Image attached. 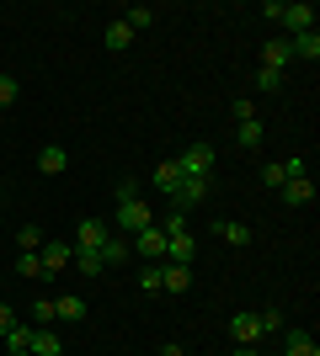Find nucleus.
<instances>
[{"label":"nucleus","mask_w":320,"mask_h":356,"mask_svg":"<svg viewBox=\"0 0 320 356\" xmlns=\"http://www.w3.org/2000/svg\"><path fill=\"white\" fill-rule=\"evenodd\" d=\"M70 261H75V245H70V239H43V250H38V266H43V277H54V271H70Z\"/></svg>","instance_id":"nucleus-1"},{"label":"nucleus","mask_w":320,"mask_h":356,"mask_svg":"<svg viewBox=\"0 0 320 356\" xmlns=\"http://www.w3.org/2000/svg\"><path fill=\"white\" fill-rule=\"evenodd\" d=\"M176 170H182V176H203V181H208L213 176V144H187L182 160H176Z\"/></svg>","instance_id":"nucleus-2"},{"label":"nucleus","mask_w":320,"mask_h":356,"mask_svg":"<svg viewBox=\"0 0 320 356\" xmlns=\"http://www.w3.org/2000/svg\"><path fill=\"white\" fill-rule=\"evenodd\" d=\"M150 223H155V213H150V202H144V197L118 202V229H123V234H139V229H150Z\"/></svg>","instance_id":"nucleus-3"},{"label":"nucleus","mask_w":320,"mask_h":356,"mask_svg":"<svg viewBox=\"0 0 320 356\" xmlns=\"http://www.w3.org/2000/svg\"><path fill=\"white\" fill-rule=\"evenodd\" d=\"M134 245H139V255H144L150 266H160V261H166V229H160V223L139 229V234H134Z\"/></svg>","instance_id":"nucleus-4"},{"label":"nucleus","mask_w":320,"mask_h":356,"mask_svg":"<svg viewBox=\"0 0 320 356\" xmlns=\"http://www.w3.org/2000/svg\"><path fill=\"white\" fill-rule=\"evenodd\" d=\"M283 356H320V346L305 325H283Z\"/></svg>","instance_id":"nucleus-5"},{"label":"nucleus","mask_w":320,"mask_h":356,"mask_svg":"<svg viewBox=\"0 0 320 356\" xmlns=\"http://www.w3.org/2000/svg\"><path fill=\"white\" fill-rule=\"evenodd\" d=\"M277 22H283L294 38H299V32H315V6H310V0H294V6H283Z\"/></svg>","instance_id":"nucleus-6"},{"label":"nucleus","mask_w":320,"mask_h":356,"mask_svg":"<svg viewBox=\"0 0 320 356\" xmlns=\"http://www.w3.org/2000/svg\"><path fill=\"white\" fill-rule=\"evenodd\" d=\"M208 186H213V181H203V176H182V186L171 192V202H176V213H187V208H192V202H203V197H208Z\"/></svg>","instance_id":"nucleus-7"},{"label":"nucleus","mask_w":320,"mask_h":356,"mask_svg":"<svg viewBox=\"0 0 320 356\" xmlns=\"http://www.w3.org/2000/svg\"><path fill=\"white\" fill-rule=\"evenodd\" d=\"M229 341L235 346H257L261 341V319L257 314H229Z\"/></svg>","instance_id":"nucleus-8"},{"label":"nucleus","mask_w":320,"mask_h":356,"mask_svg":"<svg viewBox=\"0 0 320 356\" xmlns=\"http://www.w3.org/2000/svg\"><path fill=\"white\" fill-rule=\"evenodd\" d=\"M294 176H310V165L294 154V160H277V165H261V181L267 186H283V181H294Z\"/></svg>","instance_id":"nucleus-9"},{"label":"nucleus","mask_w":320,"mask_h":356,"mask_svg":"<svg viewBox=\"0 0 320 356\" xmlns=\"http://www.w3.org/2000/svg\"><path fill=\"white\" fill-rule=\"evenodd\" d=\"M107 234H112L107 223L86 218V223H75V239H70V245H75V250H102V239H107Z\"/></svg>","instance_id":"nucleus-10"},{"label":"nucleus","mask_w":320,"mask_h":356,"mask_svg":"<svg viewBox=\"0 0 320 356\" xmlns=\"http://www.w3.org/2000/svg\"><path fill=\"white\" fill-rule=\"evenodd\" d=\"M277 192H283V202H289V208H305V202H315V186H310V176H294V181H283Z\"/></svg>","instance_id":"nucleus-11"},{"label":"nucleus","mask_w":320,"mask_h":356,"mask_svg":"<svg viewBox=\"0 0 320 356\" xmlns=\"http://www.w3.org/2000/svg\"><path fill=\"white\" fill-rule=\"evenodd\" d=\"M192 287V271L187 266H171V261H160V293H187Z\"/></svg>","instance_id":"nucleus-12"},{"label":"nucleus","mask_w":320,"mask_h":356,"mask_svg":"<svg viewBox=\"0 0 320 356\" xmlns=\"http://www.w3.org/2000/svg\"><path fill=\"white\" fill-rule=\"evenodd\" d=\"M54 319H64V325H80V319H86V298H75V293L54 298Z\"/></svg>","instance_id":"nucleus-13"},{"label":"nucleus","mask_w":320,"mask_h":356,"mask_svg":"<svg viewBox=\"0 0 320 356\" xmlns=\"http://www.w3.org/2000/svg\"><path fill=\"white\" fill-rule=\"evenodd\" d=\"M294 59V48H289V38H273V43L261 48V70H277L283 74V64Z\"/></svg>","instance_id":"nucleus-14"},{"label":"nucleus","mask_w":320,"mask_h":356,"mask_svg":"<svg viewBox=\"0 0 320 356\" xmlns=\"http://www.w3.org/2000/svg\"><path fill=\"white\" fill-rule=\"evenodd\" d=\"M38 170H43V176H64V170H70V154H64L59 144H43V154H38Z\"/></svg>","instance_id":"nucleus-15"},{"label":"nucleus","mask_w":320,"mask_h":356,"mask_svg":"<svg viewBox=\"0 0 320 356\" xmlns=\"http://www.w3.org/2000/svg\"><path fill=\"white\" fill-rule=\"evenodd\" d=\"M32 356H64L59 335H54L48 325H32Z\"/></svg>","instance_id":"nucleus-16"},{"label":"nucleus","mask_w":320,"mask_h":356,"mask_svg":"<svg viewBox=\"0 0 320 356\" xmlns=\"http://www.w3.org/2000/svg\"><path fill=\"white\" fill-rule=\"evenodd\" d=\"M128 250H134V245H128L123 234H107V239H102V266H123V261H128Z\"/></svg>","instance_id":"nucleus-17"},{"label":"nucleus","mask_w":320,"mask_h":356,"mask_svg":"<svg viewBox=\"0 0 320 356\" xmlns=\"http://www.w3.org/2000/svg\"><path fill=\"white\" fill-rule=\"evenodd\" d=\"M70 271H80V277H102V250H75V261H70Z\"/></svg>","instance_id":"nucleus-18"},{"label":"nucleus","mask_w":320,"mask_h":356,"mask_svg":"<svg viewBox=\"0 0 320 356\" xmlns=\"http://www.w3.org/2000/svg\"><path fill=\"white\" fill-rule=\"evenodd\" d=\"M155 186H160L166 197L182 186V170H176V160H160V165H155Z\"/></svg>","instance_id":"nucleus-19"},{"label":"nucleus","mask_w":320,"mask_h":356,"mask_svg":"<svg viewBox=\"0 0 320 356\" xmlns=\"http://www.w3.org/2000/svg\"><path fill=\"white\" fill-rule=\"evenodd\" d=\"M294 59H320V32H299V38H289Z\"/></svg>","instance_id":"nucleus-20"},{"label":"nucleus","mask_w":320,"mask_h":356,"mask_svg":"<svg viewBox=\"0 0 320 356\" xmlns=\"http://www.w3.org/2000/svg\"><path fill=\"white\" fill-rule=\"evenodd\" d=\"M102 43L112 48V54H123V48H134V32L123 27V16H118V22H112V27H107V38H102Z\"/></svg>","instance_id":"nucleus-21"},{"label":"nucleus","mask_w":320,"mask_h":356,"mask_svg":"<svg viewBox=\"0 0 320 356\" xmlns=\"http://www.w3.org/2000/svg\"><path fill=\"white\" fill-rule=\"evenodd\" d=\"M235 138H241V144H261V138H267V122H261V118L235 122Z\"/></svg>","instance_id":"nucleus-22"},{"label":"nucleus","mask_w":320,"mask_h":356,"mask_svg":"<svg viewBox=\"0 0 320 356\" xmlns=\"http://www.w3.org/2000/svg\"><path fill=\"white\" fill-rule=\"evenodd\" d=\"M150 22H155L150 6H128V11H123V27H128V32H144Z\"/></svg>","instance_id":"nucleus-23"},{"label":"nucleus","mask_w":320,"mask_h":356,"mask_svg":"<svg viewBox=\"0 0 320 356\" xmlns=\"http://www.w3.org/2000/svg\"><path fill=\"white\" fill-rule=\"evenodd\" d=\"M16 250H43V229H38V223H22V229H16Z\"/></svg>","instance_id":"nucleus-24"},{"label":"nucleus","mask_w":320,"mask_h":356,"mask_svg":"<svg viewBox=\"0 0 320 356\" xmlns=\"http://www.w3.org/2000/svg\"><path fill=\"white\" fill-rule=\"evenodd\" d=\"M213 229H219L224 245H251V229H245V223H213Z\"/></svg>","instance_id":"nucleus-25"},{"label":"nucleus","mask_w":320,"mask_h":356,"mask_svg":"<svg viewBox=\"0 0 320 356\" xmlns=\"http://www.w3.org/2000/svg\"><path fill=\"white\" fill-rule=\"evenodd\" d=\"M16 271H22V277H43V266H38V250H22V255H16Z\"/></svg>","instance_id":"nucleus-26"},{"label":"nucleus","mask_w":320,"mask_h":356,"mask_svg":"<svg viewBox=\"0 0 320 356\" xmlns=\"http://www.w3.org/2000/svg\"><path fill=\"white\" fill-rule=\"evenodd\" d=\"M257 86L267 90V96H277V90H283V74L277 70H257Z\"/></svg>","instance_id":"nucleus-27"},{"label":"nucleus","mask_w":320,"mask_h":356,"mask_svg":"<svg viewBox=\"0 0 320 356\" xmlns=\"http://www.w3.org/2000/svg\"><path fill=\"white\" fill-rule=\"evenodd\" d=\"M32 325H54V298H38V303H32Z\"/></svg>","instance_id":"nucleus-28"},{"label":"nucleus","mask_w":320,"mask_h":356,"mask_svg":"<svg viewBox=\"0 0 320 356\" xmlns=\"http://www.w3.org/2000/svg\"><path fill=\"white\" fill-rule=\"evenodd\" d=\"M16 96H22V86H16L11 74H0V112H6V106H11Z\"/></svg>","instance_id":"nucleus-29"},{"label":"nucleus","mask_w":320,"mask_h":356,"mask_svg":"<svg viewBox=\"0 0 320 356\" xmlns=\"http://www.w3.org/2000/svg\"><path fill=\"white\" fill-rule=\"evenodd\" d=\"M139 293H160V266H144V271H139Z\"/></svg>","instance_id":"nucleus-30"},{"label":"nucleus","mask_w":320,"mask_h":356,"mask_svg":"<svg viewBox=\"0 0 320 356\" xmlns=\"http://www.w3.org/2000/svg\"><path fill=\"white\" fill-rule=\"evenodd\" d=\"M257 319H261V335H273V330H283V314H277V309H267V314H257Z\"/></svg>","instance_id":"nucleus-31"},{"label":"nucleus","mask_w":320,"mask_h":356,"mask_svg":"<svg viewBox=\"0 0 320 356\" xmlns=\"http://www.w3.org/2000/svg\"><path fill=\"white\" fill-rule=\"evenodd\" d=\"M11 330H16V314H11V303H0V341H6Z\"/></svg>","instance_id":"nucleus-32"},{"label":"nucleus","mask_w":320,"mask_h":356,"mask_svg":"<svg viewBox=\"0 0 320 356\" xmlns=\"http://www.w3.org/2000/svg\"><path fill=\"white\" fill-rule=\"evenodd\" d=\"M139 197V181H118V202H134Z\"/></svg>","instance_id":"nucleus-33"},{"label":"nucleus","mask_w":320,"mask_h":356,"mask_svg":"<svg viewBox=\"0 0 320 356\" xmlns=\"http://www.w3.org/2000/svg\"><path fill=\"white\" fill-rule=\"evenodd\" d=\"M160 356H187V351H182L176 341H171V346H160Z\"/></svg>","instance_id":"nucleus-34"},{"label":"nucleus","mask_w":320,"mask_h":356,"mask_svg":"<svg viewBox=\"0 0 320 356\" xmlns=\"http://www.w3.org/2000/svg\"><path fill=\"white\" fill-rule=\"evenodd\" d=\"M235 356H261V351H257V346H235Z\"/></svg>","instance_id":"nucleus-35"},{"label":"nucleus","mask_w":320,"mask_h":356,"mask_svg":"<svg viewBox=\"0 0 320 356\" xmlns=\"http://www.w3.org/2000/svg\"><path fill=\"white\" fill-rule=\"evenodd\" d=\"M0 218H6V197H0Z\"/></svg>","instance_id":"nucleus-36"},{"label":"nucleus","mask_w":320,"mask_h":356,"mask_svg":"<svg viewBox=\"0 0 320 356\" xmlns=\"http://www.w3.org/2000/svg\"><path fill=\"white\" fill-rule=\"evenodd\" d=\"M11 356H27V351H11Z\"/></svg>","instance_id":"nucleus-37"},{"label":"nucleus","mask_w":320,"mask_h":356,"mask_svg":"<svg viewBox=\"0 0 320 356\" xmlns=\"http://www.w3.org/2000/svg\"><path fill=\"white\" fill-rule=\"evenodd\" d=\"M0 74H6V64H0Z\"/></svg>","instance_id":"nucleus-38"}]
</instances>
